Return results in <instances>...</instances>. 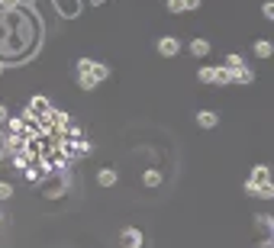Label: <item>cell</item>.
Instances as JSON below:
<instances>
[{"label": "cell", "mask_w": 274, "mask_h": 248, "mask_svg": "<svg viewBox=\"0 0 274 248\" xmlns=\"http://www.w3.org/2000/svg\"><path fill=\"white\" fill-rule=\"evenodd\" d=\"M7 120H10V113H7V106H4V103H0V126H4Z\"/></svg>", "instance_id": "obj_21"}, {"label": "cell", "mask_w": 274, "mask_h": 248, "mask_svg": "<svg viewBox=\"0 0 274 248\" xmlns=\"http://www.w3.org/2000/svg\"><path fill=\"white\" fill-rule=\"evenodd\" d=\"M97 84H100L97 78H90V74H78V87H81V90H94Z\"/></svg>", "instance_id": "obj_10"}, {"label": "cell", "mask_w": 274, "mask_h": 248, "mask_svg": "<svg viewBox=\"0 0 274 248\" xmlns=\"http://www.w3.org/2000/svg\"><path fill=\"white\" fill-rule=\"evenodd\" d=\"M239 65H245V62H242V55H226V65H223V68H229V71H232V68H239Z\"/></svg>", "instance_id": "obj_16"}, {"label": "cell", "mask_w": 274, "mask_h": 248, "mask_svg": "<svg viewBox=\"0 0 274 248\" xmlns=\"http://www.w3.org/2000/svg\"><path fill=\"white\" fill-rule=\"evenodd\" d=\"M142 181H145V187H158V184H161V171H155V168H149L145 174H142Z\"/></svg>", "instance_id": "obj_9"}, {"label": "cell", "mask_w": 274, "mask_h": 248, "mask_svg": "<svg viewBox=\"0 0 274 248\" xmlns=\"http://www.w3.org/2000/svg\"><path fill=\"white\" fill-rule=\"evenodd\" d=\"M116 177H120V174H116L113 168H103V171L97 174V184H100V187H113V184H116Z\"/></svg>", "instance_id": "obj_7"}, {"label": "cell", "mask_w": 274, "mask_h": 248, "mask_svg": "<svg viewBox=\"0 0 274 248\" xmlns=\"http://www.w3.org/2000/svg\"><path fill=\"white\" fill-rule=\"evenodd\" d=\"M252 181H271V171H268V164H258V168L252 171Z\"/></svg>", "instance_id": "obj_13"}, {"label": "cell", "mask_w": 274, "mask_h": 248, "mask_svg": "<svg viewBox=\"0 0 274 248\" xmlns=\"http://www.w3.org/2000/svg\"><path fill=\"white\" fill-rule=\"evenodd\" d=\"M187 52L194 55V58H204V55H210V42H207V39H190Z\"/></svg>", "instance_id": "obj_6"}, {"label": "cell", "mask_w": 274, "mask_h": 248, "mask_svg": "<svg viewBox=\"0 0 274 248\" xmlns=\"http://www.w3.org/2000/svg\"><path fill=\"white\" fill-rule=\"evenodd\" d=\"M52 120H55L58 129H68V126H71V116H68V113H52Z\"/></svg>", "instance_id": "obj_14"}, {"label": "cell", "mask_w": 274, "mask_h": 248, "mask_svg": "<svg viewBox=\"0 0 274 248\" xmlns=\"http://www.w3.org/2000/svg\"><path fill=\"white\" fill-rule=\"evenodd\" d=\"M271 52H274V45H271L268 39H258V42H255V55H258V58H271Z\"/></svg>", "instance_id": "obj_8"}, {"label": "cell", "mask_w": 274, "mask_h": 248, "mask_svg": "<svg viewBox=\"0 0 274 248\" xmlns=\"http://www.w3.org/2000/svg\"><path fill=\"white\" fill-rule=\"evenodd\" d=\"M177 52H181V42H177L174 35H161L158 39V55L161 58H174Z\"/></svg>", "instance_id": "obj_2"}, {"label": "cell", "mask_w": 274, "mask_h": 248, "mask_svg": "<svg viewBox=\"0 0 274 248\" xmlns=\"http://www.w3.org/2000/svg\"><path fill=\"white\" fill-rule=\"evenodd\" d=\"M0 7H16V0H0Z\"/></svg>", "instance_id": "obj_22"}, {"label": "cell", "mask_w": 274, "mask_h": 248, "mask_svg": "<svg viewBox=\"0 0 274 248\" xmlns=\"http://www.w3.org/2000/svg\"><path fill=\"white\" fill-rule=\"evenodd\" d=\"M181 4H184V13L187 10H200V0H181Z\"/></svg>", "instance_id": "obj_20"}, {"label": "cell", "mask_w": 274, "mask_h": 248, "mask_svg": "<svg viewBox=\"0 0 274 248\" xmlns=\"http://www.w3.org/2000/svg\"><path fill=\"white\" fill-rule=\"evenodd\" d=\"M142 232L136 229V226H129V229H123V248H142Z\"/></svg>", "instance_id": "obj_4"}, {"label": "cell", "mask_w": 274, "mask_h": 248, "mask_svg": "<svg viewBox=\"0 0 274 248\" xmlns=\"http://www.w3.org/2000/svg\"><path fill=\"white\" fill-rule=\"evenodd\" d=\"M200 84H216V68H200Z\"/></svg>", "instance_id": "obj_11"}, {"label": "cell", "mask_w": 274, "mask_h": 248, "mask_svg": "<svg viewBox=\"0 0 274 248\" xmlns=\"http://www.w3.org/2000/svg\"><path fill=\"white\" fill-rule=\"evenodd\" d=\"M216 84H232V81H229V68H216Z\"/></svg>", "instance_id": "obj_15"}, {"label": "cell", "mask_w": 274, "mask_h": 248, "mask_svg": "<svg viewBox=\"0 0 274 248\" xmlns=\"http://www.w3.org/2000/svg\"><path fill=\"white\" fill-rule=\"evenodd\" d=\"M168 13H184V4L181 0H168Z\"/></svg>", "instance_id": "obj_18"}, {"label": "cell", "mask_w": 274, "mask_h": 248, "mask_svg": "<svg viewBox=\"0 0 274 248\" xmlns=\"http://www.w3.org/2000/svg\"><path fill=\"white\" fill-rule=\"evenodd\" d=\"M10 197H13V187H10V184H0V200H10Z\"/></svg>", "instance_id": "obj_19"}, {"label": "cell", "mask_w": 274, "mask_h": 248, "mask_svg": "<svg viewBox=\"0 0 274 248\" xmlns=\"http://www.w3.org/2000/svg\"><path fill=\"white\" fill-rule=\"evenodd\" d=\"M90 78L106 81V78H110V68H106V65H100V62H94V68H90Z\"/></svg>", "instance_id": "obj_12"}, {"label": "cell", "mask_w": 274, "mask_h": 248, "mask_svg": "<svg viewBox=\"0 0 274 248\" xmlns=\"http://www.w3.org/2000/svg\"><path fill=\"white\" fill-rule=\"evenodd\" d=\"M216 123H220V116L213 110H197V126L200 129H216Z\"/></svg>", "instance_id": "obj_5"}, {"label": "cell", "mask_w": 274, "mask_h": 248, "mask_svg": "<svg viewBox=\"0 0 274 248\" xmlns=\"http://www.w3.org/2000/svg\"><path fill=\"white\" fill-rule=\"evenodd\" d=\"M245 194H248V197L271 200V197H274V184H271V181H252V177H248V181H245Z\"/></svg>", "instance_id": "obj_1"}, {"label": "cell", "mask_w": 274, "mask_h": 248, "mask_svg": "<svg viewBox=\"0 0 274 248\" xmlns=\"http://www.w3.org/2000/svg\"><path fill=\"white\" fill-rule=\"evenodd\" d=\"M229 81H232V84H252V81H255V71L245 68V65H239V68L229 71Z\"/></svg>", "instance_id": "obj_3"}, {"label": "cell", "mask_w": 274, "mask_h": 248, "mask_svg": "<svg viewBox=\"0 0 274 248\" xmlns=\"http://www.w3.org/2000/svg\"><path fill=\"white\" fill-rule=\"evenodd\" d=\"M261 13H265V20H274V4H271V0L261 4Z\"/></svg>", "instance_id": "obj_17"}, {"label": "cell", "mask_w": 274, "mask_h": 248, "mask_svg": "<svg viewBox=\"0 0 274 248\" xmlns=\"http://www.w3.org/2000/svg\"><path fill=\"white\" fill-rule=\"evenodd\" d=\"M0 74H4V62H0Z\"/></svg>", "instance_id": "obj_23"}]
</instances>
